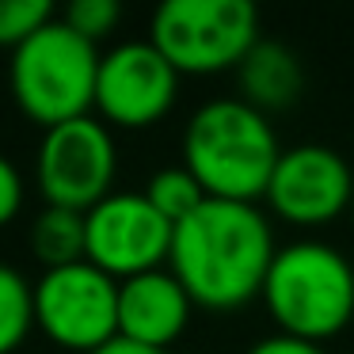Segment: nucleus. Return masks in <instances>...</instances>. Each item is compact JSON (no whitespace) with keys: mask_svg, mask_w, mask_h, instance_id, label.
Returning a JSON list of instances; mask_svg holds the SVG:
<instances>
[{"mask_svg":"<svg viewBox=\"0 0 354 354\" xmlns=\"http://www.w3.org/2000/svg\"><path fill=\"white\" fill-rule=\"evenodd\" d=\"M274 255V229L255 202L206 198L171 232L168 270L198 308L232 313L263 293Z\"/></svg>","mask_w":354,"mask_h":354,"instance_id":"1","label":"nucleus"},{"mask_svg":"<svg viewBox=\"0 0 354 354\" xmlns=\"http://www.w3.org/2000/svg\"><path fill=\"white\" fill-rule=\"evenodd\" d=\"M100 46L77 35L62 16L35 31L24 46L12 50L8 88L16 107L42 130L84 118L95 107L100 80Z\"/></svg>","mask_w":354,"mask_h":354,"instance_id":"4","label":"nucleus"},{"mask_svg":"<svg viewBox=\"0 0 354 354\" xmlns=\"http://www.w3.org/2000/svg\"><path fill=\"white\" fill-rule=\"evenodd\" d=\"M259 297L282 335L324 346L354 316V267L331 244L293 240L278 248Z\"/></svg>","mask_w":354,"mask_h":354,"instance_id":"3","label":"nucleus"},{"mask_svg":"<svg viewBox=\"0 0 354 354\" xmlns=\"http://www.w3.org/2000/svg\"><path fill=\"white\" fill-rule=\"evenodd\" d=\"M171 232L176 225L156 214L141 191H111L84 214V259L126 282L168 263Z\"/></svg>","mask_w":354,"mask_h":354,"instance_id":"8","label":"nucleus"},{"mask_svg":"<svg viewBox=\"0 0 354 354\" xmlns=\"http://www.w3.org/2000/svg\"><path fill=\"white\" fill-rule=\"evenodd\" d=\"M236 80H240V100L252 103L263 115L290 107L305 88V73H301L297 54L282 42H259L240 62Z\"/></svg>","mask_w":354,"mask_h":354,"instance_id":"12","label":"nucleus"},{"mask_svg":"<svg viewBox=\"0 0 354 354\" xmlns=\"http://www.w3.org/2000/svg\"><path fill=\"white\" fill-rule=\"evenodd\" d=\"M54 19L50 0H0V46H24L35 31Z\"/></svg>","mask_w":354,"mask_h":354,"instance_id":"16","label":"nucleus"},{"mask_svg":"<svg viewBox=\"0 0 354 354\" xmlns=\"http://www.w3.org/2000/svg\"><path fill=\"white\" fill-rule=\"evenodd\" d=\"M179 95V69L149 39L118 42L103 54L95 80V111L107 126L145 130L160 122Z\"/></svg>","mask_w":354,"mask_h":354,"instance_id":"9","label":"nucleus"},{"mask_svg":"<svg viewBox=\"0 0 354 354\" xmlns=\"http://www.w3.org/2000/svg\"><path fill=\"white\" fill-rule=\"evenodd\" d=\"M263 198L274 217L301 229H316L354 206V171L331 145H316V141L293 145L282 149Z\"/></svg>","mask_w":354,"mask_h":354,"instance_id":"10","label":"nucleus"},{"mask_svg":"<svg viewBox=\"0 0 354 354\" xmlns=\"http://www.w3.org/2000/svg\"><path fill=\"white\" fill-rule=\"evenodd\" d=\"M95 354H168V351H156V346H141V343H133V339H111L107 346H100Z\"/></svg>","mask_w":354,"mask_h":354,"instance_id":"20","label":"nucleus"},{"mask_svg":"<svg viewBox=\"0 0 354 354\" xmlns=\"http://www.w3.org/2000/svg\"><path fill=\"white\" fill-rule=\"evenodd\" d=\"M149 42L191 77L240 69L259 46V12L252 0H164L153 12Z\"/></svg>","mask_w":354,"mask_h":354,"instance_id":"5","label":"nucleus"},{"mask_svg":"<svg viewBox=\"0 0 354 354\" xmlns=\"http://www.w3.org/2000/svg\"><path fill=\"white\" fill-rule=\"evenodd\" d=\"M31 252L42 267H69L84 259V214L65 206H42L31 221Z\"/></svg>","mask_w":354,"mask_h":354,"instance_id":"13","label":"nucleus"},{"mask_svg":"<svg viewBox=\"0 0 354 354\" xmlns=\"http://www.w3.org/2000/svg\"><path fill=\"white\" fill-rule=\"evenodd\" d=\"M62 19L77 35H84L88 42H100L118 27L122 8H118V0H73L69 8L62 12Z\"/></svg>","mask_w":354,"mask_h":354,"instance_id":"17","label":"nucleus"},{"mask_svg":"<svg viewBox=\"0 0 354 354\" xmlns=\"http://www.w3.org/2000/svg\"><path fill=\"white\" fill-rule=\"evenodd\" d=\"M282 156L274 126L244 100H209L183 130V168L209 198L255 202Z\"/></svg>","mask_w":354,"mask_h":354,"instance_id":"2","label":"nucleus"},{"mask_svg":"<svg viewBox=\"0 0 354 354\" xmlns=\"http://www.w3.org/2000/svg\"><path fill=\"white\" fill-rule=\"evenodd\" d=\"M115 176H118L115 133L95 115L42 130L39 153H35V183H39L46 206L88 214L95 202H103L111 194Z\"/></svg>","mask_w":354,"mask_h":354,"instance_id":"7","label":"nucleus"},{"mask_svg":"<svg viewBox=\"0 0 354 354\" xmlns=\"http://www.w3.org/2000/svg\"><path fill=\"white\" fill-rule=\"evenodd\" d=\"M19 209H24V176L8 156L0 153V229L16 221Z\"/></svg>","mask_w":354,"mask_h":354,"instance_id":"18","label":"nucleus"},{"mask_svg":"<svg viewBox=\"0 0 354 354\" xmlns=\"http://www.w3.org/2000/svg\"><path fill=\"white\" fill-rule=\"evenodd\" d=\"M35 331V282L12 263H0V354H12Z\"/></svg>","mask_w":354,"mask_h":354,"instance_id":"14","label":"nucleus"},{"mask_svg":"<svg viewBox=\"0 0 354 354\" xmlns=\"http://www.w3.org/2000/svg\"><path fill=\"white\" fill-rule=\"evenodd\" d=\"M244 354H328L320 343H308V339H293V335H267L255 346H248Z\"/></svg>","mask_w":354,"mask_h":354,"instance_id":"19","label":"nucleus"},{"mask_svg":"<svg viewBox=\"0 0 354 354\" xmlns=\"http://www.w3.org/2000/svg\"><path fill=\"white\" fill-rule=\"evenodd\" d=\"M191 293L168 267L118 282V335L168 351L191 324Z\"/></svg>","mask_w":354,"mask_h":354,"instance_id":"11","label":"nucleus"},{"mask_svg":"<svg viewBox=\"0 0 354 354\" xmlns=\"http://www.w3.org/2000/svg\"><path fill=\"white\" fill-rule=\"evenodd\" d=\"M35 328L65 351L95 354L118 339V278L88 259L42 270L35 282Z\"/></svg>","mask_w":354,"mask_h":354,"instance_id":"6","label":"nucleus"},{"mask_svg":"<svg viewBox=\"0 0 354 354\" xmlns=\"http://www.w3.org/2000/svg\"><path fill=\"white\" fill-rule=\"evenodd\" d=\"M141 194H145V198L153 202L156 214L168 217L171 225H179L183 217H191L194 209H198L202 202L209 198V194L202 191V183H198V179H194L191 171L183 168V164H171V168L153 171Z\"/></svg>","mask_w":354,"mask_h":354,"instance_id":"15","label":"nucleus"}]
</instances>
